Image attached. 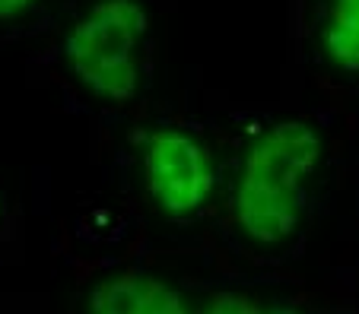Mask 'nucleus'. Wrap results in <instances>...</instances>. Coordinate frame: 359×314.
<instances>
[{
	"instance_id": "obj_6",
	"label": "nucleus",
	"mask_w": 359,
	"mask_h": 314,
	"mask_svg": "<svg viewBox=\"0 0 359 314\" xmlns=\"http://www.w3.org/2000/svg\"><path fill=\"white\" fill-rule=\"evenodd\" d=\"M203 314H296V311H290V308H261L255 301L242 299V295H219V299H213L207 305Z\"/></svg>"
},
{
	"instance_id": "obj_3",
	"label": "nucleus",
	"mask_w": 359,
	"mask_h": 314,
	"mask_svg": "<svg viewBox=\"0 0 359 314\" xmlns=\"http://www.w3.org/2000/svg\"><path fill=\"white\" fill-rule=\"evenodd\" d=\"M213 187V169L201 143L163 130L149 143V191L169 216H188L207 200Z\"/></svg>"
},
{
	"instance_id": "obj_5",
	"label": "nucleus",
	"mask_w": 359,
	"mask_h": 314,
	"mask_svg": "<svg viewBox=\"0 0 359 314\" xmlns=\"http://www.w3.org/2000/svg\"><path fill=\"white\" fill-rule=\"evenodd\" d=\"M321 48L334 67L359 73V0H331Z\"/></svg>"
},
{
	"instance_id": "obj_7",
	"label": "nucleus",
	"mask_w": 359,
	"mask_h": 314,
	"mask_svg": "<svg viewBox=\"0 0 359 314\" xmlns=\"http://www.w3.org/2000/svg\"><path fill=\"white\" fill-rule=\"evenodd\" d=\"M35 0H0V20H10V16H20L22 10H29Z\"/></svg>"
},
{
	"instance_id": "obj_1",
	"label": "nucleus",
	"mask_w": 359,
	"mask_h": 314,
	"mask_svg": "<svg viewBox=\"0 0 359 314\" xmlns=\"http://www.w3.org/2000/svg\"><path fill=\"white\" fill-rule=\"evenodd\" d=\"M321 137L302 121L261 134L245 156L236 219L251 241L277 245L299 222V181L318 165Z\"/></svg>"
},
{
	"instance_id": "obj_2",
	"label": "nucleus",
	"mask_w": 359,
	"mask_h": 314,
	"mask_svg": "<svg viewBox=\"0 0 359 314\" xmlns=\"http://www.w3.org/2000/svg\"><path fill=\"white\" fill-rule=\"evenodd\" d=\"M147 32L140 0H99L67 35V61L76 80L102 99L134 96L137 45Z\"/></svg>"
},
{
	"instance_id": "obj_4",
	"label": "nucleus",
	"mask_w": 359,
	"mask_h": 314,
	"mask_svg": "<svg viewBox=\"0 0 359 314\" xmlns=\"http://www.w3.org/2000/svg\"><path fill=\"white\" fill-rule=\"evenodd\" d=\"M93 314H191L165 283L149 276H111L89 299Z\"/></svg>"
}]
</instances>
